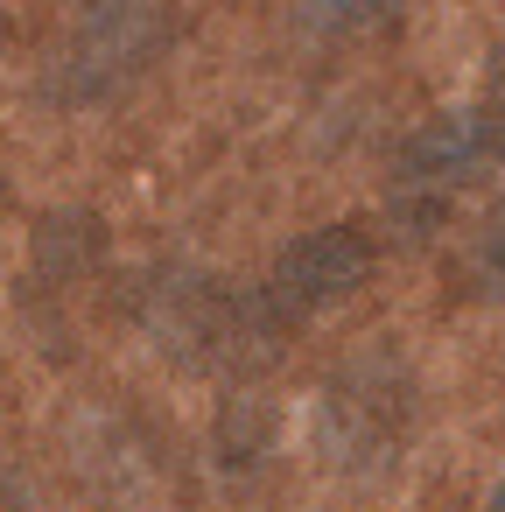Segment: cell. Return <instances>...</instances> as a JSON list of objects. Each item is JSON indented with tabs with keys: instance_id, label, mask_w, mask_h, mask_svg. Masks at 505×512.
I'll return each mask as SVG.
<instances>
[{
	"instance_id": "cell-3",
	"label": "cell",
	"mask_w": 505,
	"mask_h": 512,
	"mask_svg": "<svg viewBox=\"0 0 505 512\" xmlns=\"http://www.w3.org/2000/svg\"><path fill=\"white\" fill-rule=\"evenodd\" d=\"M365 281H372V239H365L358 225H316V232H302V239L274 260L267 295H274L295 323H309V316L351 302Z\"/></svg>"
},
{
	"instance_id": "cell-2",
	"label": "cell",
	"mask_w": 505,
	"mask_h": 512,
	"mask_svg": "<svg viewBox=\"0 0 505 512\" xmlns=\"http://www.w3.org/2000/svg\"><path fill=\"white\" fill-rule=\"evenodd\" d=\"M169 43V8L162 0H78L71 36L50 64L57 99H113L134 85Z\"/></svg>"
},
{
	"instance_id": "cell-5",
	"label": "cell",
	"mask_w": 505,
	"mask_h": 512,
	"mask_svg": "<svg viewBox=\"0 0 505 512\" xmlns=\"http://www.w3.org/2000/svg\"><path fill=\"white\" fill-rule=\"evenodd\" d=\"M407 0H295V36L316 50H372L400 29Z\"/></svg>"
},
{
	"instance_id": "cell-6",
	"label": "cell",
	"mask_w": 505,
	"mask_h": 512,
	"mask_svg": "<svg viewBox=\"0 0 505 512\" xmlns=\"http://www.w3.org/2000/svg\"><path fill=\"white\" fill-rule=\"evenodd\" d=\"M274 442H281V414H274L260 393H239V400H225V407H218L211 449H218V463H225V470H253V463H267V456H274Z\"/></svg>"
},
{
	"instance_id": "cell-1",
	"label": "cell",
	"mask_w": 505,
	"mask_h": 512,
	"mask_svg": "<svg viewBox=\"0 0 505 512\" xmlns=\"http://www.w3.org/2000/svg\"><path fill=\"white\" fill-rule=\"evenodd\" d=\"M414 428V372L393 344H365L316 393V449L337 470H386Z\"/></svg>"
},
{
	"instance_id": "cell-8",
	"label": "cell",
	"mask_w": 505,
	"mask_h": 512,
	"mask_svg": "<svg viewBox=\"0 0 505 512\" xmlns=\"http://www.w3.org/2000/svg\"><path fill=\"white\" fill-rule=\"evenodd\" d=\"M0 498H8V491H0Z\"/></svg>"
},
{
	"instance_id": "cell-7",
	"label": "cell",
	"mask_w": 505,
	"mask_h": 512,
	"mask_svg": "<svg viewBox=\"0 0 505 512\" xmlns=\"http://www.w3.org/2000/svg\"><path fill=\"white\" fill-rule=\"evenodd\" d=\"M463 274H470V288H477L484 302H505V218H491V225L470 239Z\"/></svg>"
},
{
	"instance_id": "cell-4",
	"label": "cell",
	"mask_w": 505,
	"mask_h": 512,
	"mask_svg": "<svg viewBox=\"0 0 505 512\" xmlns=\"http://www.w3.org/2000/svg\"><path fill=\"white\" fill-rule=\"evenodd\" d=\"M505 155V106H456L435 113L407 134L400 148V183H428V190H463L477 183L491 162Z\"/></svg>"
}]
</instances>
